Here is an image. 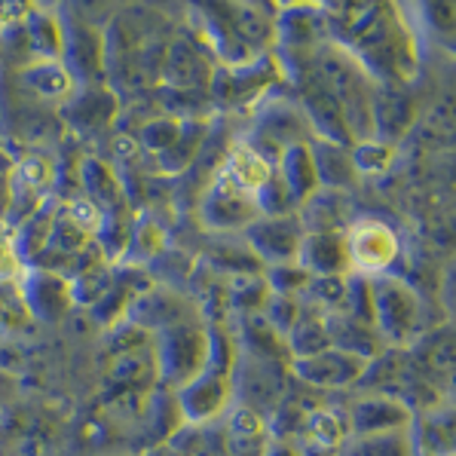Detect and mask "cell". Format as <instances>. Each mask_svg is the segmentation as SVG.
I'll list each match as a JSON object with an SVG mask.
<instances>
[{"instance_id":"obj_31","label":"cell","mask_w":456,"mask_h":456,"mask_svg":"<svg viewBox=\"0 0 456 456\" xmlns=\"http://www.w3.org/2000/svg\"><path fill=\"white\" fill-rule=\"evenodd\" d=\"M144 456H184V451H181L178 444H172V441H163V444L151 447Z\"/></svg>"},{"instance_id":"obj_22","label":"cell","mask_w":456,"mask_h":456,"mask_svg":"<svg viewBox=\"0 0 456 456\" xmlns=\"http://www.w3.org/2000/svg\"><path fill=\"white\" fill-rule=\"evenodd\" d=\"M337 456H413L408 432L389 435H349Z\"/></svg>"},{"instance_id":"obj_28","label":"cell","mask_w":456,"mask_h":456,"mask_svg":"<svg viewBox=\"0 0 456 456\" xmlns=\"http://www.w3.org/2000/svg\"><path fill=\"white\" fill-rule=\"evenodd\" d=\"M441 304H444L447 315L456 322V255L447 261L444 276H441Z\"/></svg>"},{"instance_id":"obj_8","label":"cell","mask_w":456,"mask_h":456,"mask_svg":"<svg viewBox=\"0 0 456 456\" xmlns=\"http://www.w3.org/2000/svg\"><path fill=\"white\" fill-rule=\"evenodd\" d=\"M349 435H389L408 432L413 423V411L404 402L383 392H362L346 413Z\"/></svg>"},{"instance_id":"obj_25","label":"cell","mask_w":456,"mask_h":456,"mask_svg":"<svg viewBox=\"0 0 456 456\" xmlns=\"http://www.w3.org/2000/svg\"><path fill=\"white\" fill-rule=\"evenodd\" d=\"M25 80L34 89H40L44 95H61L71 89V77H68V71L55 59H40L37 65L25 71Z\"/></svg>"},{"instance_id":"obj_16","label":"cell","mask_w":456,"mask_h":456,"mask_svg":"<svg viewBox=\"0 0 456 456\" xmlns=\"http://www.w3.org/2000/svg\"><path fill=\"white\" fill-rule=\"evenodd\" d=\"M413 120V102L404 93V86H377L374 89V138L389 144V138H398L408 132Z\"/></svg>"},{"instance_id":"obj_2","label":"cell","mask_w":456,"mask_h":456,"mask_svg":"<svg viewBox=\"0 0 456 456\" xmlns=\"http://www.w3.org/2000/svg\"><path fill=\"white\" fill-rule=\"evenodd\" d=\"M230 370H233V359L217 362L215 334H212V364H208L193 383L178 389V413H181V419H184V426L215 423V419L227 411L230 398L236 395Z\"/></svg>"},{"instance_id":"obj_30","label":"cell","mask_w":456,"mask_h":456,"mask_svg":"<svg viewBox=\"0 0 456 456\" xmlns=\"http://www.w3.org/2000/svg\"><path fill=\"white\" fill-rule=\"evenodd\" d=\"M438 392H441V398H444V402L456 404V370H453V374H447L444 380L438 383Z\"/></svg>"},{"instance_id":"obj_14","label":"cell","mask_w":456,"mask_h":456,"mask_svg":"<svg viewBox=\"0 0 456 456\" xmlns=\"http://www.w3.org/2000/svg\"><path fill=\"white\" fill-rule=\"evenodd\" d=\"M328 331H331V346L343 349L349 355H359L364 362H374L386 349L374 325L355 319L349 313H328Z\"/></svg>"},{"instance_id":"obj_26","label":"cell","mask_w":456,"mask_h":456,"mask_svg":"<svg viewBox=\"0 0 456 456\" xmlns=\"http://www.w3.org/2000/svg\"><path fill=\"white\" fill-rule=\"evenodd\" d=\"M19 273H22V242L16 230L0 217V282L16 279Z\"/></svg>"},{"instance_id":"obj_18","label":"cell","mask_w":456,"mask_h":456,"mask_svg":"<svg viewBox=\"0 0 456 456\" xmlns=\"http://www.w3.org/2000/svg\"><path fill=\"white\" fill-rule=\"evenodd\" d=\"M310 147H313L315 172H319V184L322 187H334V191H343V187H349L355 178H359L353 147L325 142V138H315V142H310Z\"/></svg>"},{"instance_id":"obj_21","label":"cell","mask_w":456,"mask_h":456,"mask_svg":"<svg viewBox=\"0 0 456 456\" xmlns=\"http://www.w3.org/2000/svg\"><path fill=\"white\" fill-rule=\"evenodd\" d=\"M166 80L172 83V86H181V89L206 86V83L215 80L212 61H208L196 46H191V44H184V40H181V44H175L172 53H168Z\"/></svg>"},{"instance_id":"obj_19","label":"cell","mask_w":456,"mask_h":456,"mask_svg":"<svg viewBox=\"0 0 456 456\" xmlns=\"http://www.w3.org/2000/svg\"><path fill=\"white\" fill-rule=\"evenodd\" d=\"M224 172L242 187L245 193H251L257 200V193L270 187V181L276 178V166H273L270 157H264L257 147L251 144H240L227 159V168Z\"/></svg>"},{"instance_id":"obj_7","label":"cell","mask_w":456,"mask_h":456,"mask_svg":"<svg viewBox=\"0 0 456 456\" xmlns=\"http://www.w3.org/2000/svg\"><path fill=\"white\" fill-rule=\"evenodd\" d=\"M306 230L297 224L294 215L282 217H261L248 227V242L255 255L270 266H289L300 261V245Z\"/></svg>"},{"instance_id":"obj_20","label":"cell","mask_w":456,"mask_h":456,"mask_svg":"<svg viewBox=\"0 0 456 456\" xmlns=\"http://www.w3.org/2000/svg\"><path fill=\"white\" fill-rule=\"evenodd\" d=\"M291 359H306L322 349L331 346V331H328V313H322L319 306H304L300 319L294 322V328L285 337Z\"/></svg>"},{"instance_id":"obj_5","label":"cell","mask_w":456,"mask_h":456,"mask_svg":"<svg viewBox=\"0 0 456 456\" xmlns=\"http://www.w3.org/2000/svg\"><path fill=\"white\" fill-rule=\"evenodd\" d=\"M289 370L300 383L315 386V389H349V386L362 383L368 362L337 346H328L315 355H306V359H291Z\"/></svg>"},{"instance_id":"obj_27","label":"cell","mask_w":456,"mask_h":456,"mask_svg":"<svg viewBox=\"0 0 456 456\" xmlns=\"http://www.w3.org/2000/svg\"><path fill=\"white\" fill-rule=\"evenodd\" d=\"M353 157H355V168H359V172H383L392 159V147L386 142L370 138V142H362L353 147Z\"/></svg>"},{"instance_id":"obj_1","label":"cell","mask_w":456,"mask_h":456,"mask_svg":"<svg viewBox=\"0 0 456 456\" xmlns=\"http://www.w3.org/2000/svg\"><path fill=\"white\" fill-rule=\"evenodd\" d=\"M370 300H374V328L386 346L411 349L426 334L423 300L411 282L392 273L370 276Z\"/></svg>"},{"instance_id":"obj_12","label":"cell","mask_w":456,"mask_h":456,"mask_svg":"<svg viewBox=\"0 0 456 456\" xmlns=\"http://www.w3.org/2000/svg\"><path fill=\"white\" fill-rule=\"evenodd\" d=\"M224 441H227V456H266L273 432L261 411L233 404V411L224 419Z\"/></svg>"},{"instance_id":"obj_23","label":"cell","mask_w":456,"mask_h":456,"mask_svg":"<svg viewBox=\"0 0 456 456\" xmlns=\"http://www.w3.org/2000/svg\"><path fill=\"white\" fill-rule=\"evenodd\" d=\"M172 444H178L184 456H227V441H224V426H181L172 435Z\"/></svg>"},{"instance_id":"obj_13","label":"cell","mask_w":456,"mask_h":456,"mask_svg":"<svg viewBox=\"0 0 456 456\" xmlns=\"http://www.w3.org/2000/svg\"><path fill=\"white\" fill-rule=\"evenodd\" d=\"M276 175L282 178L285 191L294 200V206L304 208L306 202L319 193V172H315V159H313V147L310 144H294L279 157Z\"/></svg>"},{"instance_id":"obj_24","label":"cell","mask_w":456,"mask_h":456,"mask_svg":"<svg viewBox=\"0 0 456 456\" xmlns=\"http://www.w3.org/2000/svg\"><path fill=\"white\" fill-rule=\"evenodd\" d=\"M49 181H53V166H49L44 157H28L16 166V172H12V191L37 200L49 187Z\"/></svg>"},{"instance_id":"obj_10","label":"cell","mask_w":456,"mask_h":456,"mask_svg":"<svg viewBox=\"0 0 456 456\" xmlns=\"http://www.w3.org/2000/svg\"><path fill=\"white\" fill-rule=\"evenodd\" d=\"M297 264L304 266L313 279L349 276L353 257H349L346 230H306Z\"/></svg>"},{"instance_id":"obj_3","label":"cell","mask_w":456,"mask_h":456,"mask_svg":"<svg viewBox=\"0 0 456 456\" xmlns=\"http://www.w3.org/2000/svg\"><path fill=\"white\" fill-rule=\"evenodd\" d=\"M208 364H212V334L193 325L163 328L157 349V368L168 383H175L181 389V386L193 383Z\"/></svg>"},{"instance_id":"obj_4","label":"cell","mask_w":456,"mask_h":456,"mask_svg":"<svg viewBox=\"0 0 456 456\" xmlns=\"http://www.w3.org/2000/svg\"><path fill=\"white\" fill-rule=\"evenodd\" d=\"M346 242L353 270H359V276H383L402 255V240L380 217H359L346 230Z\"/></svg>"},{"instance_id":"obj_15","label":"cell","mask_w":456,"mask_h":456,"mask_svg":"<svg viewBox=\"0 0 456 456\" xmlns=\"http://www.w3.org/2000/svg\"><path fill=\"white\" fill-rule=\"evenodd\" d=\"M411 353L419 362V368L432 377V383L438 386L447 374L456 370V322L426 331L411 346Z\"/></svg>"},{"instance_id":"obj_11","label":"cell","mask_w":456,"mask_h":456,"mask_svg":"<svg viewBox=\"0 0 456 456\" xmlns=\"http://www.w3.org/2000/svg\"><path fill=\"white\" fill-rule=\"evenodd\" d=\"M276 77H279L276 59L261 55V59L248 61V65L221 71L212 80V89L221 104H245V102H255L257 95H264L266 86L276 83Z\"/></svg>"},{"instance_id":"obj_29","label":"cell","mask_w":456,"mask_h":456,"mask_svg":"<svg viewBox=\"0 0 456 456\" xmlns=\"http://www.w3.org/2000/svg\"><path fill=\"white\" fill-rule=\"evenodd\" d=\"M266 456H304V451H297V444H291V441H282V438H273L270 451Z\"/></svg>"},{"instance_id":"obj_6","label":"cell","mask_w":456,"mask_h":456,"mask_svg":"<svg viewBox=\"0 0 456 456\" xmlns=\"http://www.w3.org/2000/svg\"><path fill=\"white\" fill-rule=\"evenodd\" d=\"M261 206L251 193H245L227 172L215 178L208 187L206 202H202V221L215 230H248L255 221H261Z\"/></svg>"},{"instance_id":"obj_9","label":"cell","mask_w":456,"mask_h":456,"mask_svg":"<svg viewBox=\"0 0 456 456\" xmlns=\"http://www.w3.org/2000/svg\"><path fill=\"white\" fill-rule=\"evenodd\" d=\"M408 438L413 456H456V404L438 402L413 413Z\"/></svg>"},{"instance_id":"obj_17","label":"cell","mask_w":456,"mask_h":456,"mask_svg":"<svg viewBox=\"0 0 456 456\" xmlns=\"http://www.w3.org/2000/svg\"><path fill=\"white\" fill-rule=\"evenodd\" d=\"M300 432H304V444L310 447L313 453L337 456V451H340L349 438V419L331 408H315L304 417Z\"/></svg>"}]
</instances>
